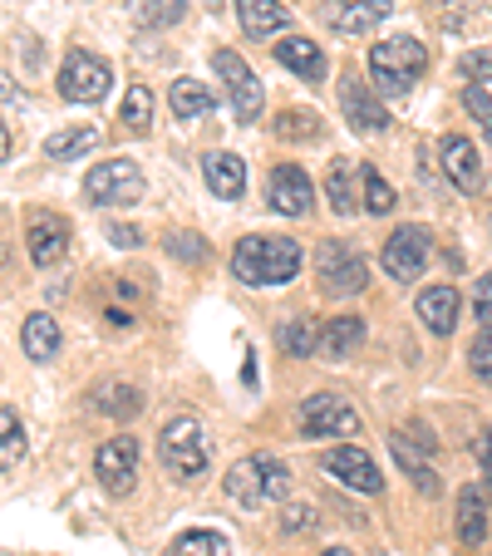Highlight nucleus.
I'll return each instance as SVG.
<instances>
[{
	"label": "nucleus",
	"instance_id": "nucleus-1",
	"mask_svg": "<svg viewBox=\"0 0 492 556\" xmlns=\"http://www.w3.org/2000/svg\"><path fill=\"white\" fill-rule=\"evenodd\" d=\"M301 247L291 237H241L231 252V276L241 286H286L301 271Z\"/></svg>",
	"mask_w": 492,
	"mask_h": 556
},
{
	"label": "nucleus",
	"instance_id": "nucleus-2",
	"mask_svg": "<svg viewBox=\"0 0 492 556\" xmlns=\"http://www.w3.org/2000/svg\"><path fill=\"white\" fill-rule=\"evenodd\" d=\"M424 70H429V45H419L414 35L369 45V74H375V89L384 99H404Z\"/></svg>",
	"mask_w": 492,
	"mask_h": 556
},
{
	"label": "nucleus",
	"instance_id": "nucleus-3",
	"mask_svg": "<svg viewBox=\"0 0 492 556\" xmlns=\"http://www.w3.org/2000/svg\"><path fill=\"white\" fill-rule=\"evenodd\" d=\"M227 493L237 497L241 507H266L291 497V472H286L281 458L272 453H256V458H241L227 468Z\"/></svg>",
	"mask_w": 492,
	"mask_h": 556
},
{
	"label": "nucleus",
	"instance_id": "nucleus-4",
	"mask_svg": "<svg viewBox=\"0 0 492 556\" xmlns=\"http://www.w3.org/2000/svg\"><path fill=\"white\" fill-rule=\"evenodd\" d=\"M157 458H163V468H168L173 478H182V483L202 478V472H207V439H202V424L188 419V414L168 419L163 433H157Z\"/></svg>",
	"mask_w": 492,
	"mask_h": 556
},
{
	"label": "nucleus",
	"instance_id": "nucleus-5",
	"mask_svg": "<svg viewBox=\"0 0 492 556\" xmlns=\"http://www.w3.org/2000/svg\"><path fill=\"white\" fill-rule=\"evenodd\" d=\"M295 429H301V439H355L359 414L350 409L345 394H311L295 409Z\"/></svg>",
	"mask_w": 492,
	"mask_h": 556
},
{
	"label": "nucleus",
	"instance_id": "nucleus-6",
	"mask_svg": "<svg viewBox=\"0 0 492 556\" xmlns=\"http://www.w3.org/2000/svg\"><path fill=\"white\" fill-rule=\"evenodd\" d=\"M212 70H217L222 89H227V99H231V114H237L241 124H256V118H262V104H266V89H262L252 64L241 60L237 50H217L212 54Z\"/></svg>",
	"mask_w": 492,
	"mask_h": 556
},
{
	"label": "nucleus",
	"instance_id": "nucleus-7",
	"mask_svg": "<svg viewBox=\"0 0 492 556\" xmlns=\"http://www.w3.org/2000/svg\"><path fill=\"white\" fill-rule=\"evenodd\" d=\"M315 276H320L325 295H359L369 286V262L350 242L330 237V242H320V252H315Z\"/></svg>",
	"mask_w": 492,
	"mask_h": 556
},
{
	"label": "nucleus",
	"instance_id": "nucleus-8",
	"mask_svg": "<svg viewBox=\"0 0 492 556\" xmlns=\"http://www.w3.org/2000/svg\"><path fill=\"white\" fill-rule=\"evenodd\" d=\"M143 192H148V182L134 157H109V163L89 168V178H85V198L99 202V207H128V202H138Z\"/></svg>",
	"mask_w": 492,
	"mask_h": 556
},
{
	"label": "nucleus",
	"instance_id": "nucleus-9",
	"mask_svg": "<svg viewBox=\"0 0 492 556\" xmlns=\"http://www.w3.org/2000/svg\"><path fill=\"white\" fill-rule=\"evenodd\" d=\"M109 85H114L109 60H99V54H89V50H70V54H64L60 94L70 99V104H99V99L109 94Z\"/></svg>",
	"mask_w": 492,
	"mask_h": 556
},
{
	"label": "nucleus",
	"instance_id": "nucleus-10",
	"mask_svg": "<svg viewBox=\"0 0 492 556\" xmlns=\"http://www.w3.org/2000/svg\"><path fill=\"white\" fill-rule=\"evenodd\" d=\"M429 262H433L429 227H399L384 242V252H379V266H384L394 281H419V276L429 271Z\"/></svg>",
	"mask_w": 492,
	"mask_h": 556
},
{
	"label": "nucleus",
	"instance_id": "nucleus-11",
	"mask_svg": "<svg viewBox=\"0 0 492 556\" xmlns=\"http://www.w3.org/2000/svg\"><path fill=\"white\" fill-rule=\"evenodd\" d=\"M320 472H325V478H336L340 488H350V493H379V488H384V478H379V463L369 458L365 448H355V443L325 453Z\"/></svg>",
	"mask_w": 492,
	"mask_h": 556
},
{
	"label": "nucleus",
	"instance_id": "nucleus-12",
	"mask_svg": "<svg viewBox=\"0 0 492 556\" xmlns=\"http://www.w3.org/2000/svg\"><path fill=\"white\" fill-rule=\"evenodd\" d=\"M94 472H99V483H104V493L128 497L138 483V439H128V433L109 439L94 458Z\"/></svg>",
	"mask_w": 492,
	"mask_h": 556
},
{
	"label": "nucleus",
	"instance_id": "nucleus-13",
	"mask_svg": "<svg viewBox=\"0 0 492 556\" xmlns=\"http://www.w3.org/2000/svg\"><path fill=\"white\" fill-rule=\"evenodd\" d=\"M340 114H345V124L355 128V134H384L389 128V114H384V104H379L375 85H365L355 74L340 79Z\"/></svg>",
	"mask_w": 492,
	"mask_h": 556
},
{
	"label": "nucleus",
	"instance_id": "nucleus-14",
	"mask_svg": "<svg viewBox=\"0 0 492 556\" xmlns=\"http://www.w3.org/2000/svg\"><path fill=\"white\" fill-rule=\"evenodd\" d=\"M266 198H272V207L281 212V217H305V212L315 207V188L301 163H276L272 182H266Z\"/></svg>",
	"mask_w": 492,
	"mask_h": 556
},
{
	"label": "nucleus",
	"instance_id": "nucleus-15",
	"mask_svg": "<svg viewBox=\"0 0 492 556\" xmlns=\"http://www.w3.org/2000/svg\"><path fill=\"white\" fill-rule=\"evenodd\" d=\"M25 252H30L35 266H60L64 252H70V222L54 217V212H35L25 222Z\"/></svg>",
	"mask_w": 492,
	"mask_h": 556
},
{
	"label": "nucleus",
	"instance_id": "nucleus-16",
	"mask_svg": "<svg viewBox=\"0 0 492 556\" xmlns=\"http://www.w3.org/2000/svg\"><path fill=\"white\" fill-rule=\"evenodd\" d=\"M439 163H443V178H449L458 192H478L482 188V157L463 134H443L439 138Z\"/></svg>",
	"mask_w": 492,
	"mask_h": 556
},
{
	"label": "nucleus",
	"instance_id": "nucleus-17",
	"mask_svg": "<svg viewBox=\"0 0 492 556\" xmlns=\"http://www.w3.org/2000/svg\"><path fill=\"white\" fill-rule=\"evenodd\" d=\"M389 15V0H325V21L336 35H369Z\"/></svg>",
	"mask_w": 492,
	"mask_h": 556
},
{
	"label": "nucleus",
	"instance_id": "nucleus-18",
	"mask_svg": "<svg viewBox=\"0 0 492 556\" xmlns=\"http://www.w3.org/2000/svg\"><path fill=\"white\" fill-rule=\"evenodd\" d=\"M21 350H25V359H35V365H50V359H60V320H54L50 311L25 315Z\"/></svg>",
	"mask_w": 492,
	"mask_h": 556
},
{
	"label": "nucleus",
	"instance_id": "nucleus-19",
	"mask_svg": "<svg viewBox=\"0 0 492 556\" xmlns=\"http://www.w3.org/2000/svg\"><path fill=\"white\" fill-rule=\"evenodd\" d=\"M202 178H207V188L217 192V198L237 202L241 192H247V163H241L237 153H207L202 157Z\"/></svg>",
	"mask_w": 492,
	"mask_h": 556
},
{
	"label": "nucleus",
	"instance_id": "nucleus-20",
	"mask_svg": "<svg viewBox=\"0 0 492 556\" xmlns=\"http://www.w3.org/2000/svg\"><path fill=\"white\" fill-rule=\"evenodd\" d=\"M237 21H241V30L252 35V40H266V35L286 30L291 11H286L281 0H237Z\"/></svg>",
	"mask_w": 492,
	"mask_h": 556
},
{
	"label": "nucleus",
	"instance_id": "nucleus-21",
	"mask_svg": "<svg viewBox=\"0 0 492 556\" xmlns=\"http://www.w3.org/2000/svg\"><path fill=\"white\" fill-rule=\"evenodd\" d=\"M419 320L433 336H453V326H458V291H453V286H429V291H419Z\"/></svg>",
	"mask_w": 492,
	"mask_h": 556
},
{
	"label": "nucleus",
	"instance_id": "nucleus-22",
	"mask_svg": "<svg viewBox=\"0 0 492 556\" xmlns=\"http://www.w3.org/2000/svg\"><path fill=\"white\" fill-rule=\"evenodd\" d=\"M359 345H365V320H359V315H336V320H325V330H320L325 359H350Z\"/></svg>",
	"mask_w": 492,
	"mask_h": 556
},
{
	"label": "nucleus",
	"instance_id": "nucleus-23",
	"mask_svg": "<svg viewBox=\"0 0 492 556\" xmlns=\"http://www.w3.org/2000/svg\"><path fill=\"white\" fill-rule=\"evenodd\" d=\"M276 60H281L286 70H295L301 79H311V85L325 79V54H320V45L305 40V35H286V40L276 45Z\"/></svg>",
	"mask_w": 492,
	"mask_h": 556
},
{
	"label": "nucleus",
	"instance_id": "nucleus-24",
	"mask_svg": "<svg viewBox=\"0 0 492 556\" xmlns=\"http://www.w3.org/2000/svg\"><path fill=\"white\" fill-rule=\"evenodd\" d=\"M458 536L468 546L488 542V493L482 488H458Z\"/></svg>",
	"mask_w": 492,
	"mask_h": 556
},
{
	"label": "nucleus",
	"instance_id": "nucleus-25",
	"mask_svg": "<svg viewBox=\"0 0 492 556\" xmlns=\"http://www.w3.org/2000/svg\"><path fill=\"white\" fill-rule=\"evenodd\" d=\"M89 148H99L94 124H74V128H60V134L45 138V157H50V163H74V157H85Z\"/></svg>",
	"mask_w": 492,
	"mask_h": 556
},
{
	"label": "nucleus",
	"instance_id": "nucleus-26",
	"mask_svg": "<svg viewBox=\"0 0 492 556\" xmlns=\"http://www.w3.org/2000/svg\"><path fill=\"white\" fill-rule=\"evenodd\" d=\"M325 198H330V207H336L340 217L365 207L355 192V163H350V157H336V163H330V173H325Z\"/></svg>",
	"mask_w": 492,
	"mask_h": 556
},
{
	"label": "nucleus",
	"instance_id": "nucleus-27",
	"mask_svg": "<svg viewBox=\"0 0 492 556\" xmlns=\"http://www.w3.org/2000/svg\"><path fill=\"white\" fill-rule=\"evenodd\" d=\"M276 345H281V355L305 359L320 350V330H315L311 315H291V320H281V330H276Z\"/></svg>",
	"mask_w": 492,
	"mask_h": 556
},
{
	"label": "nucleus",
	"instance_id": "nucleus-28",
	"mask_svg": "<svg viewBox=\"0 0 492 556\" xmlns=\"http://www.w3.org/2000/svg\"><path fill=\"white\" fill-rule=\"evenodd\" d=\"M389 448H394V458H399V468L408 472V478H414V483H419V493L424 497H439L443 493V483H439V472L429 468V463L419 458V453L408 448V433H389Z\"/></svg>",
	"mask_w": 492,
	"mask_h": 556
},
{
	"label": "nucleus",
	"instance_id": "nucleus-29",
	"mask_svg": "<svg viewBox=\"0 0 492 556\" xmlns=\"http://www.w3.org/2000/svg\"><path fill=\"white\" fill-rule=\"evenodd\" d=\"M168 104H173L178 124H192V118H202L212 109V89L202 85V79H178V85L168 89Z\"/></svg>",
	"mask_w": 492,
	"mask_h": 556
},
{
	"label": "nucleus",
	"instance_id": "nucleus-30",
	"mask_svg": "<svg viewBox=\"0 0 492 556\" xmlns=\"http://www.w3.org/2000/svg\"><path fill=\"white\" fill-rule=\"evenodd\" d=\"M94 404H99V414H109V419H134V414L143 409V394H138L134 384H118V379H109V384H99Z\"/></svg>",
	"mask_w": 492,
	"mask_h": 556
},
{
	"label": "nucleus",
	"instance_id": "nucleus-31",
	"mask_svg": "<svg viewBox=\"0 0 492 556\" xmlns=\"http://www.w3.org/2000/svg\"><path fill=\"white\" fill-rule=\"evenodd\" d=\"M128 11L143 30H163V25H178L182 11H188V0H128Z\"/></svg>",
	"mask_w": 492,
	"mask_h": 556
},
{
	"label": "nucleus",
	"instance_id": "nucleus-32",
	"mask_svg": "<svg viewBox=\"0 0 492 556\" xmlns=\"http://www.w3.org/2000/svg\"><path fill=\"white\" fill-rule=\"evenodd\" d=\"M21 458H25V429H21V419H15V409L5 404V409H0V468L15 472Z\"/></svg>",
	"mask_w": 492,
	"mask_h": 556
},
{
	"label": "nucleus",
	"instance_id": "nucleus-33",
	"mask_svg": "<svg viewBox=\"0 0 492 556\" xmlns=\"http://www.w3.org/2000/svg\"><path fill=\"white\" fill-rule=\"evenodd\" d=\"M276 138H286V143H311V138H320V118L311 114V109H286V114H276Z\"/></svg>",
	"mask_w": 492,
	"mask_h": 556
},
{
	"label": "nucleus",
	"instance_id": "nucleus-34",
	"mask_svg": "<svg viewBox=\"0 0 492 556\" xmlns=\"http://www.w3.org/2000/svg\"><path fill=\"white\" fill-rule=\"evenodd\" d=\"M168 556H227V536L222 532H182L178 542L168 546Z\"/></svg>",
	"mask_w": 492,
	"mask_h": 556
},
{
	"label": "nucleus",
	"instance_id": "nucleus-35",
	"mask_svg": "<svg viewBox=\"0 0 492 556\" xmlns=\"http://www.w3.org/2000/svg\"><path fill=\"white\" fill-rule=\"evenodd\" d=\"M118 124L128 128V134H148V124H153V94H148V85H134L124 94V118Z\"/></svg>",
	"mask_w": 492,
	"mask_h": 556
},
{
	"label": "nucleus",
	"instance_id": "nucleus-36",
	"mask_svg": "<svg viewBox=\"0 0 492 556\" xmlns=\"http://www.w3.org/2000/svg\"><path fill=\"white\" fill-rule=\"evenodd\" d=\"M359 182H365V192H359V202H365V212H375V217H384V212H394V188H389L384 178H379L375 168L359 173Z\"/></svg>",
	"mask_w": 492,
	"mask_h": 556
},
{
	"label": "nucleus",
	"instance_id": "nucleus-37",
	"mask_svg": "<svg viewBox=\"0 0 492 556\" xmlns=\"http://www.w3.org/2000/svg\"><path fill=\"white\" fill-rule=\"evenodd\" d=\"M168 252L178 262H207V242H202L198 231H168Z\"/></svg>",
	"mask_w": 492,
	"mask_h": 556
},
{
	"label": "nucleus",
	"instance_id": "nucleus-38",
	"mask_svg": "<svg viewBox=\"0 0 492 556\" xmlns=\"http://www.w3.org/2000/svg\"><path fill=\"white\" fill-rule=\"evenodd\" d=\"M463 109H468V114L482 124V134L492 138V94H488V89H482V85H468V89H463Z\"/></svg>",
	"mask_w": 492,
	"mask_h": 556
},
{
	"label": "nucleus",
	"instance_id": "nucleus-39",
	"mask_svg": "<svg viewBox=\"0 0 492 556\" xmlns=\"http://www.w3.org/2000/svg\"><path fill=\"white\" fill-rule=\"evenodd\" d=\"M458 74L472 79V85H492V50H472L458 60Z\"/></svg>",
	"mask_w": 492,
	"mask_h": 556
},
{
	"label": "nucleus",
	"instance_id": "nucleus-40",
	"mask_svg": "<svg viewBox=\"0 0 492 556\" xmlns=\"http://www.w3.org/2000/svg\"><path fill=\"white\" fill-rule=\"evenodd\" d=\"M468 359H472V375H482V379L492 375V326H482V330H478V340H472Z\"/></svg>",
	"mask_w": 492,
	"mask_h": 556
},
{
	"label": "nucleus",
	"instance_id": "nucleus-41",
	"mask_svg": "<svg viewBox=\"0 0 492 556\" xmlns=\"http://www.w3.org/2000/svg\"><path fill=\"white\" fill-rule=\"evenodd\" d=\"M472 315H478L482 326H492V271L472 286Z\"/></svg>",
	"mask_w": 492,
	"mask_h": 556
},
{
	"label": "nucleus",
	"instance_id": "nucleus-42",
	"mask_svg": "<svg viewBox=\"0 0 492 556\" xmlns=\"http://www.w3.org/2000/svg\"><path fill=\"white\" fill-rule=\"evenodd\" d=\"M472 453H478V463H482V493L492 497V429H482V433H478Z\"/></svg>",
	"mask_w": 492,
	"mask_h": 556
},
{
	"label": "nucleus",
	"instance_id": "nucleus-43",
	"mask_svg": "<svg viewBox=\"0 0 492 556\" xmlns=\"http://www.w3.org/2000/svg\"><path fill=\"white\" fill-rule=\"evenodd\" d=\"M109 242H114L118 252H134V247H143V231L128 227V222H114V227H109Z\"/></svg>",
	"mask_w": 492,
	"mask_h": 556
},
{
	"label": "nucleus",
	"instance_id": "nucleus-44",
	"mask_svg": "<svg viewBox=\"0 0 492 556\" xmlns=\"http://www.w3.org/2000/svg\"><path fill=\"white\" fill-rule=\"evenodd\" d=\"M286 532H315V507H286Z\"/></svg>",
	"mask_w": 492,
	"mask_h": 556
},
{
	"label": "nucleus",
	"instance_id": "nucleus-45",
	"mask_svg": "<svg viewBox=\"0 0 492 556\" xmlns=\"http://www.w3.org/2000/svg\"><path fill=\"white\" fill-rule=\"evenodd\" d=\"M320 556H350V552H345V546H330V552H320Z\"/></svg>",
	"mask_w": 492,
	"mask_h": 556
},
{
	"label": "nucleus",
	"instance_id": "nucleus-46",
	"mask_svg": "<svg viewBox=\"0 0 492 556\" xmlns=\"http://www.w3.org/2000/svg\"><path fill=\"white\" fill-rule=\"evenodd\" d=\"M433 5H443V0H433Z\"/></svg>",
	"mask_w": 492,
	"mask_h": 556
},
{
	"label": "nucleus",
	"instance_id": "nucleus-47",
	"mask_svg": "<svg viewBox=\"0 0 492 556\" xmlns=\"http://www.w3.org/2000/svg\"><path fill=\"white\" fill-rule=\"evenodd\" d=\"M488 384H492V375H488Z\"/></svg>",
	"mask_w": 492,
	"mask_h": 556
}]
</instances>
